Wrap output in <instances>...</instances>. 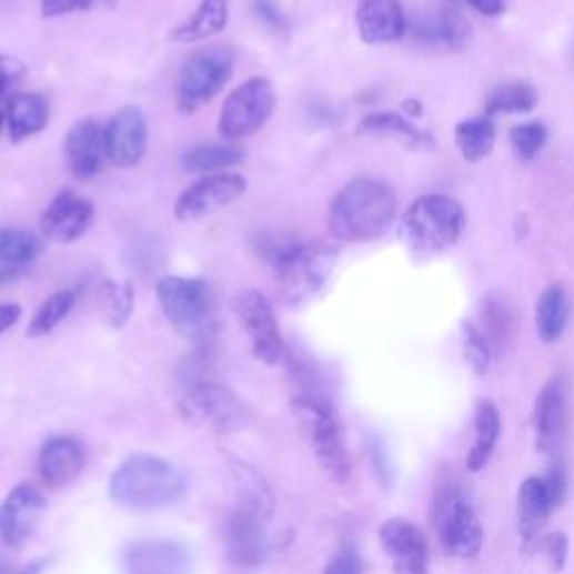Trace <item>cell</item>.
Here are the masks:
<instances>
[{
    "label": "cell",
    "mask_w": 574,
    "mask_h": 574,
    "mask_svg": "<svg viewBox=\"0 0 574 574\" xmlns=\"http://www.w3.org/2000/svg\"><path fill=\"white\" fill-rule=\"evenodd\" d=\"M268 518L248 507H239L224 525L229 558L239 565H259L268 554Z\"/></svg>",
    "instance_id": "ac0fdd59"
},
{
    "label": "cell",
    "mask_w": 574,
    "mask_h": 574,
    "mask_svg": "<svg viewBox=\"0 0 574 574\" xmlns=\"http://www.w3.org/2000/svg\"><path fill=\"white\" fill-rule=\"evenodd\" d=\"M127 574H191V552L171 538L131 543L122 556Z\"/></svg>",
    "instance_id": "2e32d148"
},
{
    "label": "cell",
    "mask_w": 574,
    "mask_h": 574,
    "mask_svg": "<svg viewBox=\"0 0 574 574\" xmlns=\"http://www.w3.org/2000/svg\"><path fill=\"white\" fill-rule=\"evenodd\" d=\"M189 483L169 461L151 453H135L112 472L110 499L133 512H155L180 503Z\"/></svg>",
    "instance_id": "7a4b0ae2"
},
{
    "label": "cell",
    "mask_w": 574,
    "mask_h": 574,
    "mask_svg": "<svg viewBox=\"0 0 574 574\" xmlns=\"http://www.w3.org/2000/svg\"><path fill=\"white\" fill-rule=\"evenodd\" d=\"M232 310L252 343L254 358L276 366L285 355V343L270 299L259 290H241L232 301Z\"/></svg>",
    "instance_id": "8fae6325"
},
{
    "label": "cell",
    "mask_w": 574,
    "mask_h": 574,
    "mask_svg": "<svg viewBox=\"0 0 574 574\" xmlns=\"http://www.w3.org/2000/svg\"><path fill=\"white\" fill-rule=\"evenodd\" d=\"M105 301H108V308H105L108 323L112 328L127 325V321L133 314V305H135L133 285L131 283H122V285L105 283Z\"/></svg>",
    "instance_id": "74e56055"
},
{
    "label": "cell",
    "mask_w": 574,
    "mask_h": 574,
    "mask_svg": "<svg viewBox=\"0 0 574 574\" xmlns=\"http://www.w3.org/2000/svg\"><path fill=\"white\" fill-rule=\"evenodd\" d=\"M570 319V299L563 285H550L536 305V328L538 336L545 343H554L561 339Z\"/></svg>",
    "instance_id": "f546056e"
},
{
    "label": "cell",
    "mask_w": 574,
    "mask_h": 574,
    "mask_svg": "<svg viewBox=\"0 0 574 574\" xmlns=\"http://www.w3.org/2000/svg\"><path fill=\"white\" fill-rule=\"evenodd\" d=\"M541 552L550 565L552 572H561L567 558V536L563 532L556 534H547L545 538H541Z\"/></svg>",
    "instance_id": "60d3db41"
},
{
    "label": "cell",
    "mask_w": 574,
    "mask_h": 574,
    "mask_svg": "<svg viewBox=\"0 0 574 574\" xmlns=\"http://www.w3.org/2000/svg\"><path fill=\"white\" fill-rule=\"evenodd\" d=\"M323 574H362V558L355 550H341L332 561L325 565Z\"/></svg>",
    "instance_id": "b9f144b4"
},
{
    "label": "cell",
    "mask_w": 574,
    "mask_h": 574,
    "mask_svg": "<svg viewBox=\"0 0 574 574\" xmlns=\"http://www.w3.org/2000/svg\"><path fill=\"white\" fill-rule=\"evenodd\" d=\"M85 455L72 437H52L39 453V472L50 487L70 485L83 470Z\"/></svg>",
    "instance_id": "7402d4cb"
},
{
    "label": "cell",
    "mask_w": 574,
    "mask_h": 574,
    "mask_svg": "<svg viewBox=\"0 0 574 574\" xmlns=\"http://www.w3.org/2000/svg\"><path fill=\"white\" fill-rule=\"evenodd\" d=\"M380 543L395 574H429L426 538L406 518H389L380 527Z\"/></svg>",
    "instance_id": "e0dca14e"
},
{
    "label": "cell",
    "mask_w": 574,
    "mask_h": 574,
    "mask_svg": "<svg viewBox=\"0 0 574 574\" xmlns=\"http://www.w3.org/2000/svg\"><path fill=\"white\" fill-rule=\"evenodd\" d=\"M158 301L167 321L189 339L207 334L211 323V290L202 279L164 276L158 283Z\"/></svg>",
    "instance_id": "9c48e42d"
},
{
    "label": "cell",
    "mask_w": 574,
    "mask_h": 574,
    "mask_svg": "<svg viewBox=\"0 0 574 574\" xmlns=\"http://www.w3.org/2000/svg\"><path fill=\"white\" fill-rule=\"evenodd\" d=\"M554 510L545 481L527 479L518 490V530L523 536V547L530 552L541 543V532Z\"/></svg>",
    "instance_id": "cb8c5ba5"
},
{
    "label": "cell",
    "mask_w": 574,
    "mask_h": 574,
    "mask_svg": "<svg viewBox=\"0 0 574 574\" xmlns=\"http://www.w3.org/2000/svg\"><path fill=\"white\" fill-rule=\"evenodd\" d=\"M232 476L239 492V507H248L252 512H259L261 516L270 518L274 507V496L265 483V479L248 463L234 461L232 463Z\"/></svg>",
    "instance_id": "4dcf8cb0"
},
{
    "label": "cell",
    "mask_w": 574,
    "mask_h": 574,
    "mask_svg": "<svg viewBox=\"0 0 574 574\" xmlns=\"http://www.w3.org/2000/svg\"><path fill=\"white\" fill-rule=\"evenodd\" d=\"M50 122V101L39 92H14L8 97L6 124L14 144L41 133Z\"/></svg>",
    "instance_id": "603a6c76"
},
{
    "label": "cell",
    "mask_w": 574,
    "mask_h": 574,
    "mask_svg": "<svg viewBox=\"0 0 574 574\" xmlns=\"http://www.w3.org/2000/svg\"><path fill=\"white\" fill-rule=\"evenodd\" d=\"M294 417L299 420L312 453L321 472L336 485H346L351 479V457L343 442L341 426L332 413V409L316 397H294L292 400Z\"/></svg>",
    "instance_id": "277c9868"
},
{
    "label": "cell",
    "mask_w": 574,
    "mask_h": 574,
    "mask_svg": "<svg viewBox=\"0 0 574 574\" xmlns=\"http://www.w3.org/2000/svg\"><path fill=\"white\" fill-rule=\"evenodd\" d=\"M467 3L485 17H499L505 12V0H467Z\"/></svg>",
    "instance_id": "bcb514c9"
},
{
    "label": "cell",
    "mask_w": 574,
    "mask_h": 574,
    "mask_svg": "<svg viewBox=\"0 0 574 574\" xmlns=\"http://www.w3.org/2000/svg\"><path fill=\"white\" fill-rule=\"evenodd\" d=\"M455 144L467 162H481L496 144V127L490 118L465 120L455 127Z\"/></svg>",
    "instance_id": "1f68e13d"
},
{
    "label": "cell",
    "mask_w": 574,
    "mask_h": 574,
    "mask_svg": "<svg viewBox=\"0 0 574 574\" xmlns=\"http://www.w3.org/2000/svg\"><path fill=\"white\" fill-rule=\"evenodd\" d=\"M358 30L364 43H395L406 32V17L400 0H360Z\"/></svg>",
    "instance_id": "ffe728a7"
},
{
    "label": "cell",
    "mask_w": 574,
    "mask_h": 574,
    "mask_svg": "<svg viewBox=\"0 0 574 574\" xmlns=\"http://www.w3.org/2000/svg\"><path fill=\"white\" fill-rule=\"evenodd\" d=\"M248 191V180L241 173H211L187 187L175 200V218L180 222L200 220L226 204H232Z\"/></svg>",
    "instance_id": "7c38bea8"
},
{
    "label": "cell",
    "mask_w": 574,
    "mask_h": 574,
    "mask_svg": "<svg viewBox=\"0 0 574 574\" xmlns=\"http://www.w3.org/2000/svg\"><path fill=\"white\" fill-rule=\"evenodd\" d=\"M3 127H6V114L0 112V133H3Z\"/></svg>",
    "instance_id": "f907efd6"
},
{
    "label": "cell",
    "mask_w": 574,
    "mask_h": 574,
    "mask_svg": "<svg viewBox=\"0 0 574 574\" xmlns=\"http://www.w3.org/2000/svg\"><path fill=\"white\" fill-rule=\"evenodd\" d=\"M256 12H259V17H261L268 26H272L274 30L281 28V14H279V10L270 3V0H256Z\"/></svg>",
    "instance_id": "7dc6e473"
},
{
    "label": "cell",
    "mask_w": 574,
    "mask_h": 574,
    "mask_svg": "<svg viewBox=\"0 0 574 574\" xmlns=\"http://www.w3.org/2000/svg\"><path fill=\"white\" fill-rule=\"evenodd\" d=\"M236 54L226 46H209L193 52L180 68L175 101L180 112L191 114L207 105L234 74Z\"/></svg>",
    "instance_id": "5b68a950"
},
{
    "label": "cell",
    "mask_w": 574,
    "mask_h": 574,
    "mask_svg": "<svg viewBox=\"0 0 574 574\" xmlns=\"http://www.w3.org/2000/svg\"><path fill=\"white\" fill-rule=\"evenodd\" d=\"M532 429L538 451L550 453L561 444L565 429V391L558 380L547 382L538 393L532 413Z\"/></svg>",
    "instance_id": "44dd1931"
},
{
    "label": "cell",
    "mask_w": 574,
    "mask_h": 574,
    "mask_svg": "<svg viewBox=\"0 0 574 574\" xmlns=\"http://www.w3.org/2000/svg\"><path fill=\"white\" fill-rule=\"evenodd\" d=\"M358 131L362 135H373V138H384V140L397 142L411 151L433 147V140L429 138V133L415 129L411 122H406L402 118V114H395V112L366 114L362 124L358 127Z\"/></svg>",
    "instance_id": "4316f807"
},
{
    "label": "cell",
    "mask_w": 574,
    "mask_h": 574,
    "mask_svg": "<svg viewBox=\"0 0 574 574\" xmlns=\"http://www.w3.org/2000/svg\"><path fill=\"white\" fill-rule=\"evenodd\" d=\"M245 160V149L234 147V144H207V147H195L189 149L180 167L184 173H222L224 169H232Z\"/></svg>",
    "instance_id": "f1b7e54d"
},
{
    "label": "cell",
    "mask_w": 574,
    "mask_h": 574,
    "mask_svg": "<svg viewBox=\"0 0 574 574\" xmlns=\"http://www.w3.org/2000/svg\"><path fill=\"white\" fill-rule=\"evenodd\" d=\"M23 310L19 303H3L0 305V334L8 332L10 328H14L21 319Z\"/></svg>",
    "instance_id": "f6af8a7d"
},
{
    "label": "cell",
    "mask_w": 574,
    "mask_h": 574,
    "mask_svg": "<svg viewBox=\"0 0 574 574\" xmlns=\"http://www.w3.org/2000/svg\"><path fill=\"white\" fill-rule=\"evenodd\" d=\"M77 294L72 290H57L54 294H50L32 314V321L28 325V336L30 339H41L46 334H50L74 308Z\"/></svg>",
    "instance_id": "836d02e7"
},
{
    "label": "cell",
    "mask_w": 574,
    "mask_h": 574,
    "mask_svg": "<svg viewBox=\"0 0 574 574\" xmlns=\"http://www.w3.org/2000/svg\"><path fill=\"white\" fill-rule=\"evenodd\" d=\"M41 252L43 243L34 234L14 226H0V263L3 265H30L39 259Z\"/></svg>",
    "instance_id": "d6a6232c"
},
{
    "label": "cell",
    "mask_w": 574,
    "mask_h": 574,
    "mask_svg": "<svg viewBox=\"0 0 574 574\" xmlns=\"http://www.w3.org/2000/svg\"><path fill=\"white\" fill-rule=\"evenodd\" d=\"M413 32L420 41L442 46L449 50H465L474 41L472 23L455 10H444L440 14L417 19Z\"/></svg>",
    "instance_id": "d4e9b609"
},
{
    "label": "cell",
    "mask_w": 574,
    "mask_h": 574,
    "mask_svg": "<svg viewBox=\"0 0 574 574\" xmlns=\"http://www.w3.org/2000/svg\"><path fill=\"white\" fill-rule=\"evenodd\" d=\"M435 530L442 547L457 558H474L485 543L479 514L457 490H446L435 503Z\"/></svg>",
    "instance_id": "30bf717a"
},
{
    "label": "cell",
    "mask_w": 574,
    "mask_h": 574,
    "mask_svg": "<svg viewBox=\"0 0 574 574\" xmlns=\"http://www.w3.org/2000/svg\"><path fill=\"white\" fill-rule=\"evenodd\" d=\"M63 155L74 178H94L101 171L103 160L108 158L105 129H101L94 120H79L66 135Z\"/></svg>",
    "instance_id": "d6986e66"
},
{
    "label": "cell",
    "mask_w": 574,
    "mask_h": 574,
    "mask_svg": "<svg viewBox=\"0 0 574 574\" xmlns=\"http://www.w3.org/2000/svg\"><path fill=\"white\" fill-rule=\"evenodd\" d=\"M118 0H41V14L43 19H59L70 17L79 12H92L99 8H114Z\"/></svg>",
    "instance_id": "ab89813d"
},
{
    "label": "cell",
    "mask_w": 574,
    "mask_h": 574,
    "mask_svg": "<svg viewBox=\"0 0 574 574\" xmlns=\"http://www.w3.org/2000/svg\"><path fill=\"white\" fill-rule=\"evenodd\" d=\"M463 351H465V360L470 362L476 375H485L490 371L492 366L490 341L483 334V330L472 321L463 323Z\"/></svg>",
    "instance_id": "8d00e7d4"
},
{
    "label": "cell",
    "mask_w": 574,
    "mask_h": 574,
    "mask_svg": "<svg viewBox=\"0 0 574 574\" xmlns=\"http://www.w3.org/2000/svg\"><path fill=\"white\" fill-rule=\"evenodd\" d=\"M147 147V114L138 105H124L114 112L105 127L108 160L118 169H133L144 160Z\"/></svg>",
    "instance_id": "4fadbf2b"
},
{
    "label": "cell",
    "mask_w": 574,
    "mask_h": 574,
    "mask_svg": "<svg viewBox=\"0 0 574 574\" xmlns=\"http://www.w3.org/2000/svg\"><path fill=\"white\" fill-rule=\"evenodd\" d=\"M510 142L518 158L534 160L547 142V129L538 122H525L510 131Z\"/></svg>",
    "instance_id": "f35d334b"
},
{
    "label": "cell",
    "mask_w": 574,
    "mask_h": 574,
    "mask_svg": "<svg viewBox=\"0 0 574 574\" xmlns=\"http://www.w3.org/2000/svg\"><path fill=\"white\" fill-rule=\"evenodd\" d=\"M232 0H200L193 14L171 32L175 43H200L220 34L229 23Z\"/></svg>",
    "instance_id": "484cf974"
},
{
    "label": "cell",
    "mask_w": 574,
    "mask_h": 574,
    "mask_svg": "<svg viewBox=\"0 0 574 574\" xmlns=\"http://www.w3.org/2000/svg\"><path fill=\"white\" fill-rule=\"evenodd\" d=\"M397 215L395 191L373 178H358L343 187L330 204V232L343 243L382 239Z\"/></svg>",
    "instance_id": "6da1fadb"
},
{
    "label": "cell",
    "mask_w": 574,
    "mask_h": 574,
    "mask_svg": "<svg viewBox=\"0 0 574 574\" xmlns=\"http://www.w3.org/2000/svg\"><path fill=\"white\" fill-rule=\"evenodd\" d=\"M274 108V85L263 77H252L224 99L218 118V133L229 142L245 140L270 122Z\"/></svg>",
    "instance_id": "ba28073f"
},
{
    "label": "cell",
    "mask_w": 574,
    "mask_h": 574,
    "mask_svg": "<svg viewBox=\"0 0 574 574\" xmlns=\"http://www.w3.org/2000/svg\"><path fill=\"white\" fill-rule=\"evenodd\" d=\"M46 512V496L30 483L17 485L0 503V543L23 545L37 530Z\"/></svg>",
    "instance_id": "5bb4252c"
},
{
    "label": "cell",
    "mask_w": 574,
    "mask_h": 574,
    "mask_svg": "<svg viewBox=\"0 0 574 574\" xmlns=\"http://www.w3.org/2000/svg\"><path fill=\"white\" fill-rule=\"evenodd\" d=\"M303 245L296 236L288 232H263L254 239V250L263 263L272 265L274 270H281Z\"/></svg>",
    "instance_id": "d590c367"
},
{
    "label": "cell",
    "mask_w": 574,
    "mask_h": 574,
    "mask_svg": "<svg viewBox=\"0 0 574 574\" xmlns=\"http://www.w3.org/2000/svg\"><path fill=\"white\" fill-rule=\"evenodd\" d=\"M26 74V66L12 57L0 54V99H6L10 88L19 83Z\"/></svg>",
    "instance_id": "7bdbcfd3"
},
{
    "label": "cell",
    "mask_w": 574,
    "mask_h": 574,
    "mask_svg": "<svg viewBox=\"0 0 574 574\" xmlns=\"http://www.w3.org/2000/svg\"><path fill=\"white\" fill-rule=\"evenodd\" d=\"M339 259L334 243H303L299 252L276 270V290L285 305L299 308L321 292Z\"/></svg>",
    "instance_id": "52a82bcc"
},
{
    "label": "cell",
    "mask_w": 574,
    "mask_h": 574,
    "mask_svg": "<svg viewBox=\"0 0 574 574\" xmlns=\"http://www.w3.org/2000/svg\"><path fill=\"white\" fill-rule=\"evenodd\" d=\"M543 481H545V487H547V494H550L552 505H554V507L561 505V501H563V496H565V472H563V467H561V465H554L552 472L547 474V479H543Z\"/></svg>",
    "instance_id": "ee69618b"
},
{
    "label": "cell",
    "mask_w": 574,
    "mask_h": 574,
    "mask_svg": "<svg viewBox=\"0 0 574 574\" xmlns=\"http://www.w3.org/2000/svg\"><path fill=\"white\" fill-rule=\"evenodd\" d=\"M404 236L417 252H442L457 243L465 229L461 202L449 195L431 193L417 198L404 213Z\"/></svg>",
    "instance_id": "3957f363"
},
{
    "label": "cell",
    "mask_w": 574,
    "mask_h": 574,
    "mask_svg": "<svg viewBox=\"0 0 574 574\" xmlns=\"http://www.w3.org/2000/svg\"><path fill=\"white\" fill-rule=\"evenodd\" d=\"M404 108L411 110V112H415V114H420V103H417V101H406Z\"/></svg>",
    "instance_id": "c3c4849f"
},
{
    "label": "cell",
    "mask_w": 574,
    "mask_h": 574,
    "mask_svg": "<svg viewBox=\"0 0 574 574\" xmlns=\"http://www.w3.org/2000/svg\"><path fill=\"white\" fill-rule=\"evenodd\" d=\"M180 415L213 433H239L252 424V413L236 393L213 382L191 384L180 400Z\"/></svg>",
    "instance_id": "8992f818"
},
{
    "label": "cell",
    "mask_w": 574,
    "mask_h": 574,
    "mask_svg": "<svg viewBox=\"0 0 574 574\" xmlns=\"http://www.w3.org/2000/svg\"><path fill=\"white\" fill-rule=\"evenodd\" d=\"M474 431H476V437H474V446L467 455V467H470V472H481L490 463V457H492L499 435H501V413L494 402L479 404Z\"/></svg>",
    "instance_id": "83f0119b"
},
{
    "label": "cell",
    "mask_w": 574,
    "mask_h": 574,
    "mask_svg": "<svg viewBox=\"0 0 574 574\" xmlns=\"http://www.w3.org/2000/svg\"><path fill=\"white\" fill-rule=\"evenodd\" d=\"M536 103V92L527 83H505L492 92L487 99V118L492 114L530 112Z\"/></svg>",
    "instance_id": "e575fe53"
},
{
    "label": "cell",
    "mask_w": 574,
    "mask_h": 574,
    "mask_svg": "<svg viewBox=\"0 0 574 574\" xmlns=\"http://www.w3.org/2000/svg\"><path fill=\"white\" fill-rule=\"evenodd\" d=\"M0 574H17L10 565H3V563H0Z\"/></svg>",
    "instance_id": "681fc988"
},
{
    "label": "cell",
    "mask_w": 574,
    "mask_h": 574,
    "mask_svg": "<svg viewBox=\"0 0 574 574\" xmlns=\"http://www.w3.org/2000/svg\"><path fill=\"white\" fill-rule=\"evenodd\" d=\"M94 220V207L90 200L77 195L72 189H63L50 202L41 218V229L48 241L70 245L88 234Z\"/></svg>",
    "instance_id": "9a60e30c"
}]
</instances>
